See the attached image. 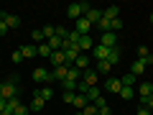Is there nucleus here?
I'll use <instances>...</instances> for the list:
<instances>
[{
	"label": "nucleus",
	"mask_w": 153,
	"mask_h": 115,
	"mask_svg": "<svg viewBox=\"0 0 153 115\" xmlns=\"http://www.w3.org/2000/svg\"><path fill=\"white\" fill-rule=\"evenodd\" d=\"M89 8V3H71L69 8H66V16L74 18V21H79V18H84V10Z\"/></svg>",
	"instance_id": "f257e3e1"
},
{
	"label": "nucleus",
	"mask_w": 153,
	"mask_h": 115,
	"mask_svg": "<svg viewBox=\"0 0 153 115\" xmlns=\"http://www.w3.org/2000/svg\"><path fill=\"white\" fill-rule=\"evenodd\" d=\"M148 56H151L148 46H138V59H148Z\"/></svg>",
	"instance_id": "473e14b6"
},
{
	"label": "nucleus",
	"mask_w": 153,
	"mask_h": 115,
	"mask_svg": "<svg viewBox=\"0 0 153 115\" xmlns=\"http://www.w3.org/2000/svg\"><path fill=\"white\" fill-rule=\"evenodd\" d=\"M0 21H5L8 28H18L21 26V18H18L16 13H0Z\"/></svg>",
	"instance_id": "423d86ee"
},
{
	"label": "nucleus",
	"mask_w": 153,
	"mask_h": 115,
	"mask_svg": "<svg viewBox=\"0 0 153 115\" xmlns=\"http://www.w3.org/2000/svg\"><path fill=\"white\" fill-rule=\"evenodd\" d=\"M110 69H112V64H110L107 59H105V61H97V74H107Z\"/></svg>",
	"instance_id": "393cba45"
},
{
	"label": "nucleus",
	"mask_w": 153,
	"mask_h": 115,
	"mask_svg": "<svg viewBox=\"0 0 153 115\" xmlns=\"http://www.w3.org/2000/svg\"><path fill=\"white\" fill-rule=\"evenodd\" d=\"M105 90H110V92H115V95H117V92L123 90V82H120V79H115V77H110L107 82H105Z\"/></svg>",
	"instance_id": "f8f14e48"
},
{
	"label": "nucleus",
	"mask_w": 153,
	"mask_h": 115,
	"mask_svg": "<svg viewBox=\"0 0 153 115\" xmlns=\"http://www.w3.org/2000/svg\"><path fill=\"white\" fill-rule=\"evenodd\" d=\"M36 92H38V95H41V97H44V100H46V102H49V100H51V97H54V90H51V87H49V84H46V87H41V90H36Z\"/></svg>",
	"instance_id": "b1692460"
},
{
	"label": "nucleus",
	"mask_w": 153,
	"mask_h": 115,
	"mask_svg": "<svg viewBox=\"0 0 153 115\" xmlns=\"http://www.w3.org/2000/svg\"><path fill=\"white\" fill-rule=\"evenodd\" d=\"M8 31H10V28H8V26H5V21H0V36H5V33H8Z\"/></svg>",
	"instance_id": "a19ab883"
},
{
	"label": "nucleus",
	"mask_w": 153,
	"mask_h": 115,
	"mask_svg": "<svg viewBox=\"0 0 153 115\" xmlns=\"http://www.w3.org/2000/svg\"><path fill=\"white\" fill-rule=\"evenodd\" d=\"M151 23H153V13H151Z\"/></svg>",
	"instance_id": "a18cd8bd"
},
{
	"label": "nucleus",
	"mask_w": 153,
	"mask_h": 115,
	"mask_svg": "<svg viewBox=\"0 0 153 115\" xmlns=\"http://www.w3.org/2000/svg\"><path fill=\"white\" fill-rule=\"evenodd\" d=\"M18 105H21V100H18V97H10V100H8V110H13V113H16Z\"/></svg>",
	"instance_id": "e433bc0d"
},
{
	"label": "nucleus",
	"mask_w": 153,
	"mask_h": 115,
	"mask_svg": "<svg viewBox=\"0 0 153 115\" xmlns=\"http://www.w3.org/2000/svg\"><path fill=\"white\" fill-rule=\"evenodd\" d=\"M100 44H102V46H107V49H115V46H117V33H112V31L102 33V38H100Z\"/></svg>",
	"instance_id": "39448f33"
},
{
	"label": "nucleus",
	"mask_w": 153,
	"mask_h": 115,
	"mask_svg": "<svg viewBox=\"0 0 153 115\" xmlns=\"http://www.w3.org/2000/svg\"><path fill=\"white\" fill-rule=\"evenodd\" d=\"M107 61L110 64H117V61H120V51H117V46H115V49H110V54H107Z\"/></svg>",
	"instance_id": "5701e85b"
},
{
	"label": "nucleus",
	"mask_w": 153,
	"mask_h": 115,
	"mask_svg": "<svg viewBox=\"0 0 153 115\" xmlns=\"http://www.w3.org/2000/svg\"><path fill=\"white\" fill-rule=\"evenodd\" d=\"M138 95H140V97H151L153 95V82H143L140 87H138Z\"/></svg>",
	"instance_id": "6ab92c4d"
},
{
	"label": "nucleus",
	"mask_w": 153,
	"mask_h": 115,
	"mask_svg": "<svg viewBox=\"0 0 153 115\" xmlns=\"http://www.w3.org/2000/svg\"><path fill=\"white\" fill-rule=\"evenodd\" d=\"M110 113H112V110H110V105H107V108H102V110H100V115H110Z\"/></svg>",
	"instance_id": "37998d69"
},
{
	"label": "nucleus",
	"mask_w": 153,
	"mask_h": 115,
	"mask_svg": "<svg viewBox=\"0 0 153 115\" xmlns=\"http://www.w3.org/2000/svg\"><path fill=\"white\" fill-rule=\"evenodd\" d=\"M135 115H153V110H148V108H138Z\"/></svg>",
	"instance_id": "58836bf2"
},
{
	"label": "nucleus",
	"mask_w": 153,
	"mask_h": 115,
	"mask_svg": "<svg viewBox=\"0 0 153 115\" xmlns=\"http://www.w3.org/2000/svg\"><path fill=\"white\" fill-rule=\"evenodd\" d=\"M49 61H51L54 66H64V64H66V59H64V51H51Z\"/></svg>",
	"instance_id": "ddd939ff"
},
{
	"label": "nucleus",
	"mask_w": 153,
	"mask_h": 115,
	"mask_svg": "<svg viewBox=\"0 0 153 115\" xmlns=\"http://www.w3.org/2000/svg\"><path fill=\"white\" fill-rule=\"evenodd\" d=\"M21 54H23V59H31V56H36V54H38V46H36V44L21 46Z\"/></svg>",
	"instance_id": "2eb2a0df"
},
{
	"label": "nucleus",
	"mask_w": 153,
	"mask_h": 115,
	"mask_svg": "<svg viewBox=\"0 0 153 115\" xmlns=\"http://www.w3.org/2000/svg\"><path fill=\"white\" fill-rule=\"evenodd\" d=\"M5 108H8V100H5V97H0V113H3Z\"/></svg>",
	"instance_id": "79ce46f5"
},
{
	"label": "nucleus",
	"mask_w": 153,
	"mask_h": 115,
	"mask_svg": "<svg viewBox=\"0 0 153 115\" xmlns=\"http://www.w3.org/2000/svg\"><path fill=\"white\" fill-rule=\"evenodd\" d=\"M143 72H146V61H143V59H135V61H133V66H130V74H143Z\"/></svg>",
	"instance_id": "a211bd4d"
},
{
	"label": "nucleus",
	"mask_w": 153,
	"mask_h": 115,
	"mask_svg": "<svg viewBox=\"0 0 153 115\" xmlns=\"http://www.w3.org/2000/svg\"><path fill=\"white\" fill-rule=\"evenodd\" d=\"M97 28H100L102 33H107V31H110V21H107V18H102V21L97 23Z\"/></svg>",
	"instance_id": "f704fd0d"
},
{
	"label": "nucleus",
	"mask_w": 153,
	"mask_h": 115,
	"mask_svg": "<svg viewBox=\"0 0 153 115\" xmlns=\"http://www.w3.org/2000/svg\"><path fill=\"white\" fill-rule=\"evenodd\" d=\"M0 115H13V110H8V108H5V110H3V113H0Z\"/></svg>",
	"instance_id": "c03bdc74"
},
{
	"label": "nucleus",
	"mask_w": 153,
	"mask_h": 115,
	"mask_svg": "<svg viewBox=\"0 0 153 115\" xmlns=\"http://www.w3.org/2000/svg\"><path fill=\"white\" fill-rule=\"evenodd\" d=\"M84 18H87L92 26H97V23L102 21V10H100V8H92V5H89L87 10H84Z\"/></svg>",
	"instance_id": "7ed1b4c3"
},
{
	"label": "nucleus",
	"mask_w": 153,
	"mask_h": 115,
	"mask_svg": "<svg viewBox=\"0 0 153 115\" xmlns=\"http://www.w3.org/2000/svg\"><path fill=\"white\" fill-rule=\"evenodd\" d=\"M120 82H123V87H135V74L128 72L125 77H120Z\"/></svg>",
	"instance_id": "4be33fe9"
},
{
	"label": "nucleus",
	"mask_w": 153,
	"mask_h": 115,
	"mask_svg": "<svg viewBox=\"0 0 153 115\" xmlns=\"http://www.w3.org/2000/svg\"><path fill=\"white\" fill-rule=\"evenodd\" d=\"M33 79H36V82H51V72L44 69V66H36V69H33Z\"/></svg>",
	"instance_id": "0eeeda50"
},
{
	"label": "nucleus",
	"mask_w": 153,
	"mask_h": 115,
	"mask_svg": "<svg viewBox=\"0 0 153 115\" xmlns=\"http://www.w3.org/2000/svg\"><path fill=\"white\" fill-rule=\"evenodd\" d=\"M79 74H82V72L76 69V66H69V74H66V79H71V82H79Z\"/></svg>",
	"instance_id": "cd10ccee"
},
{
	"label": "nucleus",
	"mask_w": 153,
	"mask_h": 115,
	"mask_svg": "<svg viewBox=\"0 0 153 115\" xmlns=\"http://www.w3.org/2000/svg\"><path fill=\"white\" fill-rule=\"evenodd\" d=\"M33 41H36V46L46 44V36H44V31H41V28H36V31H33Z\"/></svg>",
	"instance_id": "a878e982"
},
{
	"label": "nucleus",
	"mask_w": 153,
	"mask_h": 115,
	"mask_svg": "<svg viewBox=\"0 0 153 115\" xmlns=\"http://www.w3.org/2000/svg\"><path fill=\"white\" fill-rule=\"evenodd\" d=\"M38 56H46V59L51 56V49H49V44H41V46H38Z\"/></svg>",
	"instance_id": "7c9ffc66"
},
{
	"label": "nucleus",
	"mask_w": 153,
	"mask_h": 115,
	"mask_svg": "<svg viewBox=\"0 0 153 115\" xmlns=\"http://www.w3.org/2000/svg\"><path fill=\"white\" fill-rule=\"evenodd\" d=\"M28 110H31V108H26V105H18L13 115H28Z\"/></svg>",
	"instance_id": "4c0bfd02"
},
{
	"label": "nucleus",
	"mask_w": 153,
	"mask_h": 115,
	"mask_svg": "<svg viewBox=\"0 0 153 115\" xmlns=\"http://www.w3.org/2000/svg\"><path fill=\"white\" fill-rule=\"evenodd\" d=\"M84 97H87L89 102H94V100L100 97V87H89V90H87V95H84Z\"/></svg>",
	"instance_id": "bb28decb"
},
{
	"label": "nucleus",
	"mask_w": 153,
	"mask_h": 115,
	"mask_svg": "<svg viewBox=\"0 0 153 115\" xmlns=\"http://www.w3.org/2000/svg\"><path fill=\"white\" fill-rule=\"evenodd\" d=\"M107 54H110V49H107V46H102V44H94L92 56H94L97 61H105V59H107Z\"/></svg>",
	"instance_id": "1a4fd4ad"
},
{
	"label": "nucleus",
	"mask_w": 153,
	"mask_h": 115,
	"mask_svg": "<svg viewBox=\"0 0 153 115\" xmlns=\"http://www.w3.org/2000/svg\"><path fill=\"white\" fill-rule=\"evenodd\" d=\"M74 97H76V92H69V90H64V95H61V100L69 105H74Z\"/></svg>",
	"instance_id": "c85d7f7f"
},
{
	"label": "nucleus",
	"mask_w": 153,
	"mask_h": 115,
	"mask_svg": "<svg viewBox=\"0 0 153 115\" xmlns=\"http://www.w3.org/2000/svg\"><path fill=\"white\" fill-rule=\"evenodd\" d=\"M97 72H94V69H84V77H82V82L84 84H89V87H97Z\"/></svg>",
	"instance_id": "9d476101"
},
{
	"label": "nucleus",
	"mask_w": 153,
	"mask_h": 115,
	"mask_svg": "<svg viewBox=\"0 0 153 115\" xmlns=\"http://www.w3.org/2000/svg\"><path fill=\"white\" fill-rule=\"evenodd\" d=\"M82 115H100V110H97V108H94V105H92V102H89V105H87V108H84V110H82Z\"/></svg>",
	"instance_id": "2f4dec72"
},
{
	"label": "nucleus",
	"mask_w": 153,
	"mask_h": 115,
	"mask_svg": "<svg viewBox=\"0 0 153 115\" xmlns=\"http://www.w3.org/2000/svg\"><path fill=\"white\" fill-rule=\"evenodd\" d=\"M76 49L79 51H92L94 49V41H92V36H79V44H76Z\"/></svg>",
	"instance_id": "9b49d317"
},
{
	"label": "nucleus",
	"mask_w": 153,
	"mask_h": 115,
	"mask_svg": "<svg viewBox=\"0 0 153 115\" xmlns=\"http://www.w3.org/2000/svg\"><path fill=\"white\" fill-rule=\"evenodd\" d=\"M56 36H59L61 41H66V36H69V31H66V28H61V26H56Z\"/></svg>",
	"instance_id": "c9c22d12"
},
{
	"label": "nucleus",
	"mask_w": 153,
	"mask_h": 115,
	"mask_svg": "<svg viewBox=\"0 0 153 115\" xmlns=\"http://www.w3.org/2000/svg\"><path fill=\"white\" fill-rule=\"evenodd\" d=\"M120 28H123V21H120V18H115V21H110V31H112V33H117Z\"/></svg>",
	"instance_id": "c756f323"
},
{
	"label": "nucleus",
	"mask_w": 153,
	"mask_h": 115,
	"mask_svg": "<svg viewBox=\"0 0 153 115\" xmlns=\"http://www.w3.org/2000/svg\"><path fill=\"white\" fill-rule=\"evenodd\" d=\"M92 28H94V26L87 21V18H79V21H76V33H79V36H89Z\"/></svg>",
	"instance_id": "6e6552de"
},
{
	"label": "nucleus",
	"mask_w": 153,
	"mask_h": 115,
	"mask_svg": "<svg viewBox=\"0 0 153 115\" xmlns=\"http://www.w3.org/2000/svg\"><path fill=\"white\" fill-rule=\"evenodd\" d=\"M117 13H120V8H117V5H110V8H105V10H102V18H107V21H115V18H120Z\"/></svg>",
	"instance_id": "4468645a"
},
{
	"label": "nucleus",
	"mask_w": 153,
	"mask_h": 115,
	"mask_svg": "<svg viewBox=\"0 0 153 115\" xmlns=\"http://www.w3.org/2000/svg\"><path fill=\"white\" fill-rule=\"evenodd\" d=\"M66 74H69V66H54V69H51V82H54V79H56V82H64V79H66Z\"/></svg>",
	"instance_id": "20e7f679"
},
{
	"label": "nucleus",
	"mask_w": 153,
	"mask_h": 115,
	"mask_svg": "<svg viewBox=\"0 0 153 115\" xmlns=\"http://www.w3.org/2000/svg\"><path fill=\"white\" fill-rule=\"evenodd\" d=\"M13 61H16V64H18V61H23V54H21V49H18V51H13Z\"/></svg>",
	"instance_id": "ea45409f"
},
{
	"label": "nucleus",
	"mask_w": 153,
	"mask_h": 115,
	"mask_svg": "<svg viewBox=\"0 0 153 115\" xmlns=\"http://www.w3.org/2000/svg\"><path fill=\"white\" fill-rule=\"evenodd\" d=\"M87 105H89V100L84 97V95H76V97H74V110H84Z\"/></svg>",
	"instance_id": "aec40b11"
},
{
	"label": "nucleus",
	"mask_w": 153,
	"mask_h": 115,
	"mask_svg": "<svg viewBox=\"0 0 153 115\" xmlns=\"http://www.w3.org/2000/svg\"><path fill=\"white\" fill-rule=\"evenodd\" d=\"M92 105H94V108H97V110H102V108H107V100H105V97H102V95H100V97H97V100H94V102H92Z\"/></svg>",
	"instance_id": "72a5a7b5"
},
{
	"label": "nucleus",
	"mask_w": 153,
	"mask_h": 115,
	"mask_svg": "<svg viewBox=\"0 0 153 115\" xmlns=\"http://www.w3.org/2000/svg\"><path fill=\"white\" fill-rule=\"evenodd\" d=\"M0 97H5V100L18 97V84H13V82H3V84H0Z\"/></svg>",
	"instance_id": "f03ea898"
},
{
	"label": "nucleus",
	"mask_w": 153,
	"mask_h": 115,
	"mask_svg": "<svg viewBox=\"0 0 153 115\" xmlns=\"http://www.w3.org/2000/svg\"><path fill=\"white\" fill-rule=\"evenodd\" d=\"M74 66H76L79 72H84V69L89 66V56H87V54H79V56H76V61H74Z\"/></svg>",
	"instance_id": "dca6fc26"
},
{
	"label": "nucleus",
	"mask_w": 153,
	"mask_h": 115,
	"mask_svg": "<svg viewBox=\"0 0 153 115\" xmlns=\"http://www.w3.org/2000/svg\"><path fill=\"white\" fill-rule=\"evenodd\" d=\"M44 105H46V100L41 97L38 92H33V100H31V110H36V113H38V110L44 108Z\"/></svg>",
	"instance_id": "f3484780"
},
{
	"label": "nucleus",
	"mask_w": 153,
	"mask_h": 115,
	"mask_svg": "<svg viewBox=\"0 0 153 115\" xmlns=\"http://www.w3.org/2000/svg\"><path fill=\"white\" fill-rule=\"evenodd\" d=\"M117 95H120L123 100H133V97H135V87H123Z\"/></svg>",
	"instance_id": "412c9836"
}]
</instances>
